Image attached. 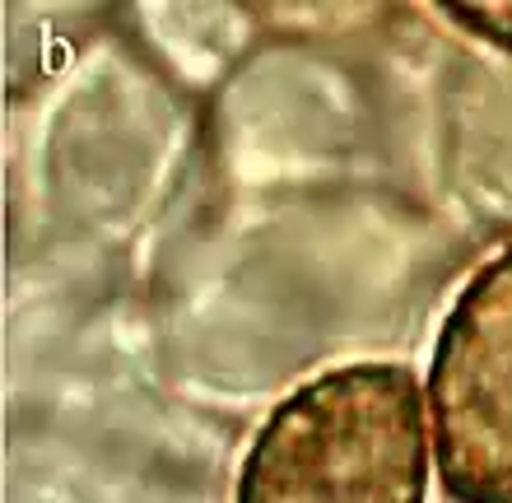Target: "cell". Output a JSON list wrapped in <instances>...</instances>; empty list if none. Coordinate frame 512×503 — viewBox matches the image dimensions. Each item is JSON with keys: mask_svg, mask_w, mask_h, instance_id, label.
Segmentation results:
<instances>
[{"mask_svg": "<svg viewBox=\"0 0 512 503\" xmlns=\"http://www.w3.org/2000/svg\"><path fill=\"white\" fill-rule=\"evenodd\" d=\"M429 410L415 368H326L256 429L233 503H424Z\"/></svg>", "mask_w": 512, "mask_h": 503, "instance_id": "cell-1", "label": "cell"}, {"mask_svg": "<svg viewBox=\"0 0 512 503\" xmlns=\"http://www.w3.org/2000/svg\"><path fill=\"white\" fill-rule=\"evenodd\" d=\"M447 14L512 52V5H447Z\"/></svg>", "mask_w": 512, "mask_h": 503, "instance_id": "cell-3", "label": "cell"}, {"mask_svg": "<svg viewBox=\"0 0 512 503\" xmlns=\"http://www.w3.org/2000/svg\"><path fill=\"white\" fill-rule=\"evenodd\" d=\"M429 452L452 503H512V247L466 280L433 345Z\"/></svg>", "mask_w": 512, "mask_h": 503, "instance_id": "cell-2", "label": "cell"}]
</instances>
